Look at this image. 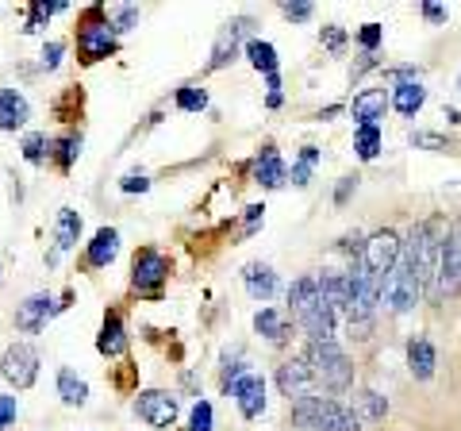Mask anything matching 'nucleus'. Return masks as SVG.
Here are the masks:
<instances>
[{"mask_svg":"<svg viewBox=\"0 0 461 431\" xmlns=\"http://www.w3.org/2000/svg\"><path fill=\"white\" fill-rule=\"evenodd\" d=\"M115 50H120V35H115V27L108 20V8L93 5L77 23V59L85 66H96V62L112 59Z\"/></svg>","mask_w":461,"mask_h":431,"instance_id":"f257e3e1","label":"nucleus"},{"mask_svg":"<svg viewBox=\"0 0 461 431\" xmlns=\"http://www.w3.org/2000/svg\"><path fill=\"white\" fill-rule=\"evenodd\" d=\"M293 424L304 431H362L354 420V412L335 397H304L293 400Z\"/></svg>","mask_w":461,"mask_h":431,"instance_id":"f03ea898","label":"nucleus"},{"mask_svg":"<svg viewBox=\"0 0 461 431\" xmlns=\"http://www.w3.org/2000/svg\"><path fill=\"white\" fill-rule=\"evenodd\" d=\"M304 362L312 366L320 390L342 393V390H350L354 385V362H350V354H346L339 343H312V347L304 351Z\"/></svg>","mask_w":461,"mask_h":431,"instance_id":"7ed1b4c3","label":"nucleus"},{"mask_svg":"<svg viewBox=\"0 0 461 431\" xmlns=\"http://www.w3.org/2000/svg\"><path fill=\"white\" fill-rule=\"evenodd\" d=\"M461 289V224H454L442 235L438 247V266H435V285H430V300L454 297Z\"/></svg>","mask_w":461,"mask_h":431,"instance_id":"20e7f679","label":"nucleus"},{"mask_svg":"<svg viewBox=\"0 0 461 431\" xmlns=\"http://www.w3.org/2000/svg\"><path fill=\"white\" fill-rule=\"evenodd\" d=\"M166 278H169V258L154 247H139L131 258V289L139 297H162Z\"/></svg>","mask_w":461,"mask_h":431,"instance_id":"39448f33","label":"nucleus"},{"mask_svg":"<svg viewBox=\"0 0 461 431\" xmlns=\"http://www.w3.org/2000/svg\"><path fill=\"white\" fill-rule=\"evenodd\" d=\"M362 266H366V274H373L381 281V289H384V278L393 274V266H396V258H400V235L396 232H373L366 243H362Z\"/></svg>","mask_w":461,"mask_h":431,"instance_id":"423d86ee","label":"nucleus"},{"mask_svg":"<svg viewBox=\"0 0 461 431\" xmlns=\"http://www.w3.org/2000/svg\"><path fill=\"white\" fill-rule=\"evenodd\" d=\"M0 378L16 385V390H32L39 381V351L32 343H12L5 358H0Z\"/></svg>","mask_w":461,"mask_h":431,"instance_id":"0eeeda50","label":"nucleus"},{"mask_svg":"<svg viewBox=\"0 0 461 431\" xmlns=\"http://www.w3.org/2000/svg\"><path fill=\"white\" fill-rule=\"evenodd\" d=\"M277 390L293 405V400H304V397H320V381H315V373L304 358H288V362L277 366Z\"/></svg>","mask_w":461,"mask_h":431,"instance_id":"6e6552de","label":"nucleus"},{"mask_svg":"<svg viewBox=\"0 0 461 431\" xmlns=\"http://www.w3.org/2000/svg\"><path fill=\"white\" fill-rule=\"evenodd\" d=\"M177 397L166 393V390H147V393H139L135 397V412H139V420L142 424H150V427H173V420H177Z\"/></svg>","mask_w":461,"mask_h":431,"instance_id":"1a4fd4ad","label":"nucleus"},{"mask_svg":"<svg viewBox=\"0 0 461 431\" xmlns=\"http://www.w3.org/2000/svg\"><path fill=\"white\" fill-rule=\"evenodd\" d=\"M66 305H69V297L62 300V305H54V300H50L47 293L27 297L23 305L16 308V327H20V332H27V335H32V332H42V327H47V320H54V316L62 312Z\"/></svg>","mask_w":461,"mask_h":431,"instance_id":"9d476101","label":"nucleus"},{"mask_svg":"<svg viewBox=\"0 0 461 431\" xmlns=\"http://www.w3.org/2000/svg\"><path fill=\"white\" fill-rule=\"evenodd\" d=\"M230 397H235V405H239V412L247 416V420H258V416L266 412V378L262 373H254V370H247L235 385H230Z\"/></svg>","mask_w":461,"mask_h":431,"instance_id":"9b49d317","label":"nucleus"},{"mask_svg":"<svg viewBox=\"0 0 461 431\" xmlns=\"http://www.w3.org/2000/svg\"><path fill=\"white\" fill-rule=\"evenodd\" d=\"M250 20H235V23H227L223 32H220V39H215V47H212V62H208V69H223L227 62H235V54H239V47H242V39L250 35Z\"/></svg>","mask_w":461,"mask_h":431,"instance_id":"f8f14e48","label":"nucleus"},{"mask_svg":"<svg viewBox=\"0 0 461 431\" xmlns=\"http://www.w3.org/2000/svg\"><path fill=\"white\" fill-rule=\"evenodd\" d=\"M388 112V89H362L350 100V116L357 120V127H381Z\"/></svg>","mask_w":461,"mask_h":431,"instance_id":"ddd939ff","label":"nucleus"},{"mask_svg":"<svg viewBox=\"0 0 461 431\" xmlns=\"http://www.w3.org/2000/svg\"><path fill=\"white\" fill-rule=\"evenodd\" d=\"M323 305V293H320V281H315V274H304L296 278L293 285H288V312H293V320L300 324L312 308Z\"/></svg>","mask_w":461,"mask_h":431,"instance_id":"4468645a","label":"nucleus"},{"mask_svg":"<svg viewBox=\"0 0 461 431\" xmlns=\"http://www.w3.org/2000/svg\"><path fill=\"white\" fill-rule=\"evenodd\" d=\"M96 351L104 358H123L127 354V327H123V316L120 312H104V324H100V335H96Z\"/></svg>","mask_w":461,"mask_h":431,"instance_id":"2eb2a0df","label":"nucleus"},{"mask_svg":"<svg viewBox=\"0 0 461 431\" xmlns=\"http://www.w3.org/2000/svg\"><path fill=\"white\" fill-rule=\"evenodd\" d=\"M254 181L262 185V189H281V185L288 181V166H285V158L277 154V147H266L262 154L254 158Z\"/></svg>","mask_w":461,"mask_h":431,"instance_id":"dca6fc26","label":"nucleus"},{"mask_svg":"<svg viewBox=\"0 0 461 431\" xmlns=\"http://www.w3.org/2000/svg\"><path fill=\"white\" fill-rule=\"evenodd\" d=\"M354 412V420H357V427H373V424H381L384 416H388V400L381 397V393H373V390H362V393H354L350 397V405H346Z\"/></svg>","mask_w":461,"mask_h":431,"instance_id":"f3484780","label":"nucleus"},{"mask_svg":"<svg viewBox=\"0 0 461 431\" xmlns=\"http://www.w3.org/2000/svg\"><path fill=\"white\" fill-rule=\"evenodd\" d=\"M115 254H120V232H115V227H100L93 243L85 247V262L93 270H108L115 262Z\"/></svg>","mask_w":461,"mask_h":431,"instance_id":"a211bd4d","label":"nucleus"},{"mask_svg":"<svg viewBox=\"0 0 461 431\" xmlns=\"http://www.w3.org/2000/svg\"><path fill=\"white\" fill-rule=\"evenodd\" d=\"M32 120V105L20 89H0V132H16Z\"/></svg>","mask_w":461,"mask_h":431,"instance_id":"6ab92c4d","label":"nucleus"},{"mask_svg":"<svg viewBox=\"0 0 461 431\" xmlns=\"http://www.w3.org/2000/svg\"><path fill=\"white\" fill-rule=\"evenodd\" d=\"M435 366H438V354H435V347H430V339L427 335H411L408 339V370H411V378L427 381L430 373H435Z\"/></svg>","mask_w":461,"mask_h":431,"instance_id":"aec40b11","label":"nucleus"},{"mask_svg":"<svg viewBox=\"0 0 461 431\" xmlns=\"http://www.w3.org/2000/svg\"><path fill=\"white\" fill-rule=\"evenodd\" d=\"M388 105H393L400 116H420L423 105H427V89L420 81H400L388 89Z\"/></svg>","mask_w":461,"mask_h":431,"instance_id":"412c9836","label":"nucleus"},{"mask_svg":"<svg viewBox=\"0 0 461 431\" xmlns=\"http://www.w3.org/2000/svg\"><path fill=\"white\" fill-rule=\"evenodd\" d=\"M77 235H81V216L74 208H62V212H58V232H54L50 262H58L66 251H74L77 247Z\"/></svg>","mask_w":461,"mask_h":431,"instance_id":"4be33fe9","label":"nucleus"},{"mask_svg":"<svg viewBox=\"0 0 461 431\" xmlns=\"http://www.w3.org/2000/svg\"><path fill=\"white\" fill-rule=\"evenodd\" d=\"M247 293L254 297V300H273V293H277V274H273V266H266V262H250L247 266Z\"/></svg>","mask_w":461,"mask_h":431,"instance_id":"5701e85b","label":"nucleus"},{"mask_svg":"<svg viewBox=\"0 0 461 431\" xmlns=\"http://www.w3.org/2000/svg\"><path fill=\"white\" fill-rule=\"evenodd\" d=\"M58 397H62V405L81 408L85 400H89V385H85V378H77L69 366H62L58 370Z\"/></svg>","mask_w":461,"mask_h":431,"instance_id":"b1692460","label":"nucleus"},{"mask_svg":"<svg viewBox=\"0 0 461 431\" xmlns=\"http://www.w3.org/2000/svg\"><path fill=\"white\" fill-rule=\"evenodd\" d=\"M247 59H250V66L258 69V74H277V50H273V42H266V39H247Z\"/></svg>","mask_w":461,"mask_h":431,"instance_id":"393cba45","label":"nucleus"},{"mask_svg":"<svg viewBox=\"0 0 461 431\" xmlns=\"http://www.w3.org/2000/svg\"><path fill=\"white\" fill-rule=\"evenodd\" d=\"M254 327H258V335H266L269 343H285L288 339V320L277 308H269V305L254 316Z\"/></svg>","mask_w":461,"mask_h":431,"instance_id":"a878e982","label":"nucleus"},{"mask_svg":"<svg viewBox=\"0 0 461 431\" xmlns=\"http://www.w3.org/2000/svg\"><path fill=\"white\" fill-rule=\"evenodd\" d=\"M381 147H384L381 127H357V132H354V151H357L362 162H373V158L381 154Z\"/></svg>","mask_w":461,"mask_h":431,"instance_id":"bb28decb","label":"nucleus"},{"mask_svg":"<svg viewBox=\"0 0 461 431\" xmlns=\"http://www.w3.org/2000/svg\"><path fill=\"white\" fill-rule=\"evenodd\" d=\"M77 154H81V135H66V139H58V142H54V151H50V158L58 162V170H62V174H69V170H74Z\"/></svg>","mask_w":461,"mask_h":431,"instance_id":"cd10ccee","label":"nucleus"},{"mask_svg":"<svg viewBox=\"0 0 461 431\" xmlns=\"http://www.w3.org/2000/svg\"><path fill=\"white\" fill-rule=\"evenodd\" d=\"M50 151H54V139H47L42 132H35V135H27V139H23V162H32V166H42V162H47Z\"/></svg>","mask_w":461,"mask_h":431,"instance_id":"c85d7f7f","label":"nucleus"},{"mask_svg":"<svg viewBox=\"0 0 461 431\" xmlns=\"http://www.w3.org/2000/svg\"><path fill=\"white\" fill-rule=\"evenodd\" d=\"M315 162H320V151H315V147H304V151H300V162L293 166V185H296V189H304V185L312 181Z\"/></svg>","mask_w":461,"mask_h":431,"instance_id":"c756f323","label":"nucleus"},{"mask_svg":"<svg viewBox=\"0 0 461 431\" xmlns=\"http://www.w3.org/2000/svg\"><path fill=\"white\" fill-rule=\"evenodd\" d=\"M177 108L181 112H204L208 108V93L196 89V85H181L177 89Z\"/></svg>","mask_w":461,"mask_h":431,"instance_id":"7c9ffc66","label":"nucleus"},{"mask_svg":"<svg viewBox=\"0 0 461 431\" xmlns=\"http://www.w3.org/2000/svg\"><path fill=\"white\" fill-rule=\"evenodd\" d=\"M108 20H112V27H115V35H120V32H131V27L139 23V8L115 5V8H108Z\"/></svg>","mask_w":461,"mask_h":431,"instance_id":"2f4dec72","label":"nucleus"},{"mask_svg":"<svg viewBox=\"0 0 461 431\" xmlns=\"http://www.w3.org/2000/svg\"><path fill=\"white\" fill-rule=\"evenodd\" d=\"M411 147L415 151H450V139L438 132H411Z\"/></svg>","mask_w":461,"mask_h":431,"instance_id":"473e14b6","label":"nucleus"},{"mask_svg":"<svg viewBox=\"0 0 461 431\" xmlns=\"http://www.w3.org/2000/svg\"><path fill=\"white\" fill-rule=\"evenodd\" d=\"M357 42H362L366 54H377V47L384 42V27H381V23H366L362 32H357Z\"/></svg>","mask_w":461,"mask_h":431,"instance_id":"72a5a7b5","label":"nucleus"},{"mask_svg":"<svg viewBox=\"0 0 461 431\" xmlns=\"http://www.w3.org/2000/svg\"><path fill=\"white\" fill-rule=\"evenodd\" d=\"M212 420H215L212 405H208V400H196L193 412H189V431H212Z\"/></svg>","mask_w":461,"mask_h":431,"instance_id":"f704fd0d","label":"nucleus"},{"mask_svg":"<svg viewBox=\"0 0 461 431\" xmlns=\"http://www.w3.org/2000/svg\"><path fill=\"white\" fill-rule=\"evenodd\" d=\"M320 42H323L330 54H342V47H346V32H342L339 23H327L323 32H320Z\"/></svg>","mask_w":461,"mask_h":431,"instance_id":"c9c22d12","label":"nucleus"},{"mask_svg":"<svg viewBox=\"0 0 461 431\" xmlns=\"http://www.w3.org/2000/svg\"><path fill=\"white\" fill-rule=\"evenodd\" d=\"M62 54H66V42L50 39L47 47H42V59H39V66H42V69H58V66H62Z\"/></svg>","mask_w":461,"mask_h":431,"instance_id":"e433bc0d","label":"nucleus"},{"mask_svg":"<svg viewBox=\"0 0 461 431\" xmlns=\"http://www.w3.org/2000/svg\"><path fill=\"white\" fill-rule=\"evenodd\" d=\"M242 373H247V370H242V358H239V354H235V358L227 354V358H223V378H220L227 393H230V385H235V381L242 378Z\"/></svg>","mask_w":461,"mask_h":431,"instance_id":"4c0bfd02","label":"nucleus"},{"mask_svg":"<svg viewBox=\"0 0 461 431\" xmlns=\"http://www.w3.org/2000/svg\"><path fill=\"white\" fill-rule=\"evenodd\" d=\"M281 16L293 23H308L315 16V5H281Z\"/></svg>","mask_w":461,"mask_h":431,"instance_id":"58836bf2","label":"nucleus"},{"mask_svg":"<svg viewBox=\"0 0 461 431\" xmlns=\"http://www.w3.org/2000/svg\"><path fill=\"white\" fill-rule=\"evenodd\" d=\"M16 412H20L16 397H5V393H0V431H5L12 420H16Z\"/></svg>","mask_w":461,"mask_h":431,"instance_id":"ea45409f","label":"nucleus"},{"mask_svg":"<svg viewBox=\"0 0 461 431\" xmlns=\"http://www.w3.org/2000/svg\"><path fill=\"white\" fill-rule=\"evenodd\" d=\"M420 12H423V20H427V23H435V27L450 20V8H446V5H423Z\"/></svg>","mask_w":461,"mask_h":431,"instance_id":"a19ab883","label":"nucleus"},{"mask_svg":"<svg viewBox=\"0 0 461 431\" xmlns=\"http://www.w3.org/2000/svg\"><path fill=\"white\" fill-rule=\"evenodd\" d=\"M120 189H123V193H147V189H150V178H142V174H127V178L120 181Z\"/></svg>","mask_w":461,"mask_h":431,"instance_id":"79ce46f5","label":"nucleus"},{"mask_svg":"<svg viewBox=\"0 0 461 431\" xmlns=\"http://www.w3.org/2000/svg\"><path fill=\"white\" fill-rule=\"evenodd\" d=\"M262 212H266L262 205H250V208H247V235L258 232V224H262Z\"/></svg>","mask_w":461,"mask_h":431,"instance_id":"37998d69","label":"nucleus"},{"mask_svg":"<svg viewBox=\"0 0 461 431\" xmlns=\"http://www.w3.org/2000/svg\"><path fill=\"white\" fill-rule=\"evenodd\" d=\"M357 185V178H342V185H339V193H335V200L339 205H346V197H350V189Z\"/></svg>","mask_w":461,"mask_h":431,"instance_id":"c03bdc74","label":"nucleus"},{"mask_svg":"<svg viewBox=\"0 0 461 431\" xmlns=\"http://www.w3.org/2000/svg\"><path fill=\"white\" fill-rule=\"evenodd\" d=\"M266 85H269V93H281V74H269Z\"/></svg>","mask_w":461,"mask_h":431,"instance_id":"a18cd8bd","label":"nucleus"}]
</instances>
